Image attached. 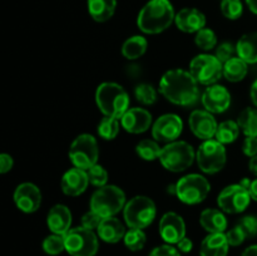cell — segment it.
<instances>
[{
    "label": "cell",
    "mask_w": 257,
    "mask_h": 256,
    "mask_svg": "<svg viewBox=\"0 0 257 256\" xmlns=\"http://www.w3.org/2000/svg\"><path fill=\"white\" fill-rule=\"evenodd\" d=\"M160 92L168 102L182 107L193 105L200 98L197 80L185 69L167 70L160 80Z\"/></svg>",
    "instance_id": "obj_1"
},
{
    "label": "cell",
    "mask_w": 257,
    "mask_h": 256,
    "mask_svg": "<svg viewBox=\"0 0 257 256\" xmlns=\"http://www.w3.org/2000/svg\"><path fill=\"white\" fill-rule=\"evenodd\" d=\"M175 18L170 0H150L138 14L137 27L145 34H160L171 27Z\"/></svg>",
    "instance_id": "obj_2"
},
{
    "label": "cell",
    "mask_w": 257,
    "mask_h": 256,
    "mask_svg": "<svg viewBox=\"0 0 257 256\" xmlns=\"http://www.w3.org/2000/svg\"><path fill=\"white\" fill-rule=\"evenodd\" d=\"M95 103L104 115L120 119L130 109V95L118 83L104 82L95 90Z\"/></svg>",
    "instance_id": "obj_3"
},
{
    "label": "cell",
    "mask_w": 257,
    "mask_h": 256,
    "mask_svg": "<svg viewBox=\"0 0 257 256\" xmlns=\"http://www.w3.org/2000/svg\"><path fill=\"white\" fill-rule=\"evenodd\" d=\"M127 200L124 191L114 185H105L98 188L90 197V210L105 217H113L123 211Z\"/></svg>",
    "instance_id": "obj_4"
},
{
    "label": "cell",
    "mask_w": 257,
    "mask_h": 256,
    "mask_svg": "<svg viewBox=\"0 0 257 256\" xmlns=\"http://www.w3.org/2000/svg\"><path fill=\"white\" fill-rule=\"evenodd\" d=\"M157 207L152 198L138 195L127 201L123 208V218L130 228L148 227L155 221Z\"/></svg>",
    "instance_id": "obj_5"
},
{
    "label": "cell",
    "mask_w": 257,
    "mask_h": 256,
    "mask_svg": "<svg viewBox=\"0 0 257 256\" xmlns=\"http://www.w3.org/2000/svg\"><path fill=\"white\" fill-rule=\"evenodd\" d=\"M158 160L166 170L178 173L192 166L193 161L196 160V152L186 141H175L167 143L162 148Z\"/></svg>",
    "instance_id": "obj_6"
},
{
    "label": "cell",
    "mask_w": 257,
    "mask_h": 256,
    "mask_svg": "<svg viewBox=\"0 0 257 256\" xmlns=\"http://www.w3.org/2000/svg\"><path fill=\"white\" fill-rule=\"evenodd\" d=\"M211 185L206 177L198 173H190L176 183V197L186 205H198L207 198Z\"/></svg>",
    "instance_id": "obj_7"
},
{
    "label": "cell",
    "mask_w": 257,
    "mask_h": 256,
    "mask_svg": "<svg viewBox=\"0 0 257 256\" xmlns=\"http://www.w3.org/2000/svg\"><path fill=\"white\" fill-rule=\"evenodd\" d=\"M68 156L73 166L80 170L88 171L90 167L97 165L99 158V148L94 136L88 133L78 136L70 145Z\"/></svg>",
    "instance_id": "obj_8"
},
{
    "label": "cell",
    "mask_w": 257,
    "mask_h": 256,
    "mask_svg": "<svg viewBox=\"0 0 257 256\" xmlns=\"http://www.w3.org/2000/svg\"><path fill=\"white\" fill-rule=\"evenodd\" d=\"M196 161L203 173L215 175L223 170L227 162L225 145L217 140L203 141L196 152Z\"/></svg>",
    "instance_id": "obj_9"
},
{
    "label": "cell",
    "mask_w": 257,
    "mask_h": 256,
    "mask_svg": "<svg viewBox=\"0 0 257 256\" xmlns=\"http://www.w3.org/2000/svg\"><path fill=\"white\" fill-rule=\"evenodd\" d=\"M65 251L70 256H95L99 248L98 235L83 226L70 228L64 235Z\"/></svg>",
    "instance_id": "obj_10"
},
{
    "label": "cell",
    "mask_w": 257,
    "mask_h": 256,
    "mask_svg": "<svg viewBox=\"0 0 257 256\" xmlns=\"http://www.w3.org/2000/svg\"><path fill=\"white\" fill-rule=\"evenodd\" d=\"M190 73L198 84L212 85L223 77V63L216 55L198 54L191 60Z\"/></svg>",
    "instance_id": "obj_11"
},
{
    "label": "cell",
    "mask_w": 257,
    "mask_h": 256,
    "mask_svg": "<svg viewBox=\"0 0 257 256\" xmlns=\"http://www.w3.org/2000/svg\"><path fill=\"white\" fill-rule=\"evenodd\" d=\"M250 191L240 183L230 185L223 188L217 197V205L225 213H241L248 207L251 202Z\"/></svg>",
    "instance_id": "obj_12"
},
{
    "label": "cell",
    "mask_w": 257,
    "mask_h": 256,
    "mask_svg": "<svg viewBox=\"0 0 257 256\" xmlns=\"http://www.w3.org/2000/svg\"><path fill=\"white\" fill-rule=\"evenodd\" d=\"M183 131V122L175 113H166L152 124V137L157 142L171 143L177 141Z\"/></svg>",
    "instance_id": "obj_13"
},
{
    "label": "cell",
    "mask_w": 257,
    "mask_h": 256,
    "mask_svg": "<svg viewBox=\"0 0 257 256\" xmlns=\"http://www.w3.org/2000/svg\"><path fill=\"white\" fill-rule=\"evenodd\" d=\"M188 124L193 135L202 141L212 140L218 127L217 120L212 113L206 109L193 110L188 118Z\"/></svg>",
    "instance_id": "obj_14"
},
{
    "label": "cell",
    "mask_w": 257,
    "mask_h": 256,
    "mask_svg": "<svg viewBox=\"0 0 257 256\" xmlns=\"http://www.w3.org/2000/svg\"><path fill=\"white\" fill-rule=\"evenodd\" d=\"M15 206L25 213H33L39 210L42 205V192L39 187L32 182H23L15 188L14 195Z\"/></svg>",
    "instance_id": "obj_15"
},
{
    "label": "cell",
    "mask_w": 257,
    "mask_h": 256,
    "mask_svg": "<svg viewBox=\"0 0 257 256\" xmlns=\"http://www.w3.org/2000/svg\"><path fill=\"white\" fill-rule=\"evenodd\" d=\"M201 102L206 110L212 114L223 113L230 108L231 94L228 89L223 85L212 84L208 85L201 95Z\"/></svg>",
    "instance_id": "obj_16"
},
{
    "label": "cell",
    "mask_w": 257,
    "mask_h": 256,
    "mask_svg": "<svg viewBox=\"0 0 257 256\" xmlns=\"http://www.w3.org/2000/svg\"><path fill=\"white\" fill-rule=\"evenodd\" d=\"M160 235L166 243L177 245L186 237V223L182 216L176 212H166L160 221Z\"/></svg>",
    "instance_id": "obj_17"
},
{
    "label": "cell",
    "mask_w": 257,
    "mask_h": 256,
    "mask_svg": "<svg viewBox=\"0 0 257 256\" xmlns=\"http://www.w3.org/2000/svg\"><path fill=\"white\" fill-rule=\"evenodd\" d=\"M120 125L123 130L132 135H140L146 132L152 125V114L145 108H130L120 118Z\"/></svg>",
    "instance_id": "obj_18"
},
{
    "label": "cell",
    "mask_w": 257,
    "mask_h": 256,
    "mask_svg": "<svg viewBox=\"0 0 257 256\" xmlns=\"http://www.w3.org/2000/svg\"><path fill=\"white\" fill-rule=\"evenodd\" d=\"M88 185H89V178H88L87 171L77 167L68 170L63 175L62 182H60L63 192L67 196H72V197H77V196L85 192Z\"/></svg>",
    "instance_id": "obj_19"
},
{
    "label": "cell",
    "mask_w": 257,
    "mask_h": 256,
    "mask_svg": "<svg viewBox=\"0 0 257 256\" xmlns=\"http://www.w3.org/2000/svg\"><path fill=\"white\" fill-rule=\"evenodd\" d=\"M175 24L183 33H197L206 27V15L196 8H185L176 14Z\"/></svg>",
    "instance_id": "obj_20"
},
{
    "label": "cell",
    "mask_w": 257,
    "mask_h": 256,
    "mask_svg": "<svg viewBox=\"0 0 257 256\" xmlns=\"http://www.w3.org/2000/svg\"><path fill=\"white\" fill-rule=\"evenodd\" d=\"M72 212L65 205L58 203L54 205L47 215V225L48 228L53 233L64 236L68 231L70 230L72 226Z\"/></svg>",
    "instance_id": "obj_21"
},
{
    "label": "cell",
    "mask_w": 257,
    "mask_h": 256,
    "mask_svg": "<svg viewBox=\"0 0 257 256\" xmlns=\"http://www.w3.org/2000/svg\"><path fill=\"white\" fill-rule=\"evenodd\" d=\"M98 237L107 243H117L124 238L125 227L115 216L103 218L97 230Z\"/></svg>",
    "instance_id": "obj_22"
},
{
    "label": "cell",
    "mask_w": 257,
    "mask_h": 256,
    "mask_svg": "<svg viewBox=\"0 0 257 256\" xmlns=\"http://www.w3.org/2000/svg\"><path fill=\"white\" fill-rule=\"evenodd\" d=\"M228 243L226 233H208L203 238L200 248V256H227Z\"/></svg>",
    "instance_id": "obj_23"
},
{
    "label": "cell",
    "mask_w": 257,
    "mask_h": 256,
    "mask_svg": "<svg viewBox=\"0 0 257 256\" xmlns=\"http://www.w3.org/2000/svg\"><path fill=\"white\" fill-rule=\"evenodd\" d=\"M200 223L208 233H222L227 228L225 212L218 208H206L200 215Z\"/></svg>",
    "instance_id": "obj_24"
},
{
    "label": "cell",
    "mask_w": 257,
    "mask_h": 256,
    "mask_svg": "<svg viewBox=\"0 0 257 256\" xmlns=\"http://www.w3.org/2000/svg\"><path fill=\"white\" fill-rule=\"evenodd\" d=\"M88 13L98 23H104L114 15L117 0H88Z\"/></svg>",
    "instance_id": "obj_25"
},
{
    "label": "cell",
    "mask_w": 257,
    "mask_h": 256,
    "mask_svg": "<svg viewBox=\"0 0 257 256\" xmlns=\"http://www.w3.org/2000/svg\"><path fill=\"white\" fill-rule=\"evenodd\" d=\"M236 50L237 57L245 60L247 64L257 63V32L242 35L236 44Z\"/></svg>",
    "instance_id": "obj_26"
},
{
    "label": "cell",
    "mask_w": 257,
    "mask_h": 256,
    "mask_svg": "<svg viewBox=\"0 0 257 256\" xmlns=\"http://www.w3.org/2000/svg\"><path fill=\"white\" fill-rule=\"evenodd\" d=\"M247 63L240 57H233L223 64V77L228 82H241L247 75Z\"/></svg>",
    "instance_id": "obj_27"
},
{
    "label": "cell",
    "mask_w": 257,
    "mask_h": 256,
    "mask_svg": "<svg viewBox=\"0 0 257 256\" xmlns=\"http://www.w3.org/2000/svg\"><path fill=\"white\" fill-rule=\"evenodd\" d=\"M148 48V42L142 35H133L128 38L122 45L123 57L130 60H136L142 57Z\"/></svg>",
    "instance_id": "obj_28"
},
{
    "label": "cell",
    "mask_w": 257,
    "mask_h": 256,
    "mask_svg": "<svg viewBox=\"0 0 257 256\" xmlns=\"http://www.w3.org/2000/svg\"><path fill=\"white\" fill-rule=\"evenodd\" d=\"M237 123L246 137H257V108H245L238 115Z\"/></svg>",
    "instance_id": "obj_29"
},
{
    "label": "cell",
    "mask_w": 257,
    "mask_h": 256,
    "mask_svg": "<svg viewBox=\"0 0 257 256\" xmlns=\"http://www.w3.org/2000/svg\"><path fill=\"white\" fill-rule=\"evenodd\" d=\"M240 125L235 120H225L220 123L216 132V140L221 142L222 145H230L233 143L240 136Z\"/></svg>",
    "instance_id": "obj_30"
},
{
    "label": "cell",
    "mask_w": 257,
    "mask_h": 256,
    "mask_svg": "<svg viewBox=\"0 0 257 256\" xmlns=\"http://www.w3.org/2000/svg\"><path fill=\"white\" fill-rule=\"evenodd\" d=\"M161 151L158 142L156 140H142L136 146V152L138 157H141L145 161H155L160 158Z\"/></svg>",
    "instance_id": "obj_31"
},
{
    "label": "cell",
    "mask_w": 257,
    "mask_h": 256,
    "mask_svg": "<svg viewBox=\"0 0 257 256\" xmlns=\"http://www.w3.org/2000/svg\"><path fill=\"white\" fill-rule=\"evenodd\" d=\"M119 120L120 119H118V118L104 115L97 128L99 137L105 141L114 140L118 136V133H119Z\"/></svg>",
    "instance_id": "obj_32"
},
{
    "label": "cell",
    "mask_w": 257,
    "mask_h": 256,
    "mask_svg": "<svg viewBox=\"0 0 257 256\" xmlns=\"http://www.w3.org/2000/svg\"><path fill=\"white\" fill-rule=\"evenodd\" d=\"M123 241L128 250L140 251L145 247L146 242H147V236H146L145 231L141 228H130L125 232Z\"/></svg>",
    "instance_id": "obj_33"
},
{
    "label": "cell",
    "mask_w": 257,
    "mask_h": 256,
    "mask_svg": "<svg viewBox=\"0 0 257 256\" xmlns=\"http://www.w3.org/2000/svg\"><path fill=\"white\" fill-rule=\"evenodd\" d=\"M43 250L45 253L50 256H57L65 251V241L64 236L57 235V233H52V235L47 236L42 243Z\"/></svg>",
    "instance_id": "obj_34"
},
{
    "label": "cell",
    "mask_w": 257,
    "mask_h": 256,
    "mask_svg": "<svg viewBox=\"0 0 257 256\" xmlns=\"http://www.w3.org/2000/svg\"><path fill=\"white\" fill-rule=\"evenodd\" d=\"M195 43L200 49L208 52L217 47V35L210 28H203L196 33Z\"/></svg>",
    "instance_id": "obj_35"
},
{
    "label": "cell",
    "mask_w": 257,
    "mask_h": 256,
    "mask_svg": "<svg viewBox=\"0 0 257 256\" xmlns=\"http://www.w3.org/2000/svg\"><path fill=\"white\" fill-rule=\"evenodd\" d=\"M135 97L142 104L152 105L157 100V90L148 83H141L135 88Z\"/></svg>",
    "instance_id": "obj_36"
},
{
    "label": "cell",
    "mask_w": 257,
    "mask_h": 256,
    "mask_svg": "<svg viewBox=\"0 0 257 256\" xmlns=\"http://www.w3.org/2000/svg\"><path fill=\"white\" fill-rule=\"evenodd\" d=\"M221 13L227 19L236 20L242 15L243 5L241 0H222L221 2Z\"/></svg>",
    "instance_id": "obj_37"
},
{
    "label": "cell",
    "mask_w": 257,
    "mask_h": 256,
    "mask_svg": "<svg viewBox=\"0 0 257 256\" xmlns=\"http://www.w3.org/2000/svg\"><path fill=\"white\" fill-rule=\"evenodd\" d=\"M88 178H89V183L93 185L94 187H103V186L107 185L108 182V172L103 166L100 165H94L93 167H90L87 171Z\"/></svg>",
    "instance_id": "obj_38"
},
{
    "label": "cell",
    "mask_w": 257,
    "mask_h": 256,
    "mask_svg": "<svg viewBox=\"0 0 257 256\" xmlns=\"http://www.w3.org/2000/svg\"><path fill=\"white\" fill-rule=\"evenodd\" d=\"M235 54H237V50H236V45H233L230 42H223L220 45H217L216 48V57L218 58L221 63L225 64L227 60H230L231 58L235 57Z\"/></svg>",
    "instance_id": "obj_39"
},
{
    "label": "cell",
    "mask_w": 257,
    "mask_h": 256,
    "mask_svg": "<svg viewBox=\"0 0 257 256\" xmlns=\"http://www.w3.org/2000/svg\"><path fill=\"white\" fill-rule=\"evenodd\" d=\"M237 225L240 226L243 230V232L246 233V236L248 237H255L257 236V217L252 215L243 216L238 220Z\"/></svg>",
    "instance_id": "obj_40"
},
{
    "label": "cell",
    "mask_w": 257,
    "mask_h": 256,
    "mask_svg": "<svg viewBox=\"0 0 257 256\" xmlns=\"http://www.w3.org/2000/svg\"><path fill=\"white\" fill-rule=\"evenodd\" d=\"M226 237H227L230 246H240L247 238V236H246V233L243 232V230L240 226L236 225L231 230L226 231Z\"/></svg>",
    "instance_id": "obj_41"
},
{
    "label": "cell",
    "mask_w": 257,
    "mask_h": 256,
    "mask_svg": "<svg viewBox=\"0 0 257 256\" xmlns=\"http://www.w3.org/2000/svg\"><path fill=\"white\" fill-rule=\"evenodd\" d=\"M103 217L98 215L97 212H94L93 210L88 211L84 215L82 216V226L85 228H89V230H97L99 223L102 222Z\"/></svg>",
    "instance_id": "obj_42"
},
{
    "label": "cell",
    "mask_w": 257,
    "mask_h": 256,
    "mask_svg": "<svg viewBox=\"0 0 257 256\" xmlns=\"http://www.w3.org/2000/svg\"><path fill=\"white\" fill-rule=\"evenodd\" d=\"M150 256H181V253L178 248L173 247L170 243H166V245H161L153 248Z\"/></svg>",
    "instance_id": "obj_43"
},
{
    "label": "cell",
    "mask_w": 257,
    "mask_h": 256,
    "mask_svg": "<svg viewBox=\"0 0 257 256\" xmlns=\"http://www.w3.org/2000/svg\"><path fill=\"white\" fill-rule=\"evenodd\" d=\"M242 151L250 158L257 156V137H246L242 143Z\"/></svg>",
    "instance_id": "obj_44"
},
{
    "label": "cell",
    "mask_w": 257,
    "mask_h": 256,
    "mask_svg": "<svg viewBox=\"0 0 257 256\" xmlns=\"http://www.w3.org/2000/svg\"><path fill=\"white\" fill-rule=\"evenodd\" d=\"M13 166H14V160L10 155L8 153H2L0 155V173L5 175L9 171H12Z\"/></svg>",
    "instance_id": "obj_45"
},
{
    "label": "cell",
    "mask_w": 257,
    "mask_h": 256,
    "mask_svg": "<svg viewBox=\"0 0 257 256\" xmlns=\"http://www.w3.org/2000/svg\"><path fill=\"white\" fill-rule=\"evenodd\" d=\"M177 248L180 250V252H183V253H188L192 251L193 248V242L191 238L188 237H183L182 240L180 241V242L177 243Z\"/></svg>",
    "instance_id": "obj_46"
},
{
    "label": "cell",
    "mask_w": 257,
    "mask_h": 256,
    "mask_svg": "<svg viewBox=\"0 0 257 256\" xmlns=\"http://www.w3.org/2000/svg\"><path fill=\"white\" fill-rule=\"evenodd\" d=\"M250 95H251V100H252V103L255 104V107L257 108V79L252 83V85H251Z\"/></svg>",
    "instance_id": "obj_47"
},
{
    "label": "cell",
    "mask_w": 257,
    "mask_h": 256,
    "mask_svg": "<svg viewBox=\"0 0 257 256\" xmlns=\"http://www.w3.org/2000/svg\"><path fill=\"white\" fill-rule=\"evenodd\" d=\"M250 195H251V198L252 200H255L257 202V178L255 180H252V182H251V186H250Z\"/></svg>",
    "instance_id": "obj_48"
},
{
    "label": "cell",
    "mask_w": 257,
    "mask_h": 256,
    "mask_svg": "<svg viewBox=\"0 0 257 256\" xmlns=\"http://www.w3.org/2000/svg\"><path fill=\"white\" fill-rule=\"evenodd\" d=\"M241 256H257V245L248 246L247 248H245Z\"/></svg>",
    "instance_id": "obj_49"
},
{
    "label": "cell",
    "mask_w": 257,
    "mask_h": 256,
    "mask_svg": "<svg viewBox=\"0 0 257 256\" xmlns=\"http://www.w3.org/2000/svg\"><path fill=\"white\" fill-rule=\"evenodd\" d=\"M248 170L251 171V173L257 176V156L255 157H251L250 162H248Z\"/></svg>",
    "instance_id": "obj_50"
},
{
    "label": "cell",
    "mask_w": 257,
    "mask_h": 256,
    "mask_svg": "<svg viewBox=\"0 0 257 256\" xmlns=\"http://www.w3.org/2000/svg\"><path fill=\"white\" fill-rule=\"evenodd\" d=\"M246 4H247L248 9L257 15V0H246Z\"/></svg>",
    "instance_id": "obj_51"
},
{
    "label": "cell",
    "mask_w": 257,
    "mask_h": 256,
    "mask_svg": "<svg viewBox=\"0 0 257 256\" xmlns=\"http://www.w3.org/2000/svg\"><path fill=\"white\" fill-rule=\"evenodd\" d=\"M251 182H252V181L250 180V178H247V177H245V178H242V180L240 181V185H242L243 187L245 188H247V190H250V186H251Z\"/></svg>",
    "instance_id": "obj_52"
}]
</instances>
